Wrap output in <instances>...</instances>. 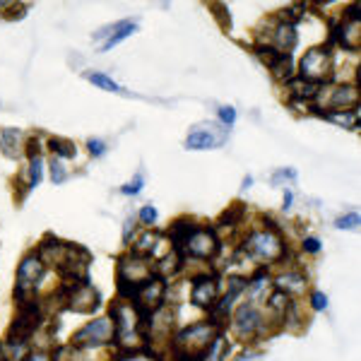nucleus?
<instances>
[{"instance_id":"nucleus-18","label":"nucleus","mask_w":361,"mask_h":361,"mask_svg":"<svg viewBox=\"0 0 361 361\" xmlns=\"http://www.w3.org/2000/svg\"><path fill=\"white\" fill-rule=\"evenodd\" d=\"M161 238H164V234H161V231H154V229L142 231V234H140V236L135 238V243L130 246V253L142 255V258H149V260H152V258H154V253H157V246H159Z\"/></svg>"},{"instance_id":"nucleus-24","label":"nucleus","mask_w":361,"mask_h":361,"mask_svg":"<svg viewBox=\"0 0 361 361\" xmlns=\"http://www.w3.org/2000/svg\"><path fill=\"white\" fill-rule=\"evenodd\" d=\"M27 173H29V190H34L39 183H42V178H44V161H42V157H34V159H29V169H27Z\"/></svg>"},{"instance_id":"nucleus-36","label":"nucleus","mask_w":361,"mask_h":361,"mask_svg":"<svg viewBox=\"0 0 361 361\" xmlns=\"http://www.w3.org/2000/svg\"><path fill=\"white\" fill-rule=\"evenodd\" d=\"M292 205H294V193L289 188H284V200H282V209L284 212H289L292 209Z\"/></svg>"},{"instance_id":"nucleus-14","label":"nucleus","mask_w":361,"mask_h":361,"mask_svg":"<svg viewBox=\"0 0 361 361\" xmlns=\"http://www.w3.org/2000/svg\"><path fill=\"white\" fill-rule=\"evenodd\" d=\"M330 111H347V109H359V90L354 85H337L330 90L328 99Z\"/></svg>"},{"instance_id":"nucleus-38","label":"nucleus","mask_w":361,"mask_h":361,"mask_svg":"<svg viewBox=\"0 0 361 361\" xmlns=\"http://www.w3.org/2000/svg\"><path fill=\"white\" fill-rule=\"evenodd\" d=\"M260 357H263L260 352H250V349H246L243 354H238L236 361H253V359H260Z\"/></svg>"},{"instance_id":"nucleus-25","label":"nucleus","mask_w":361,"mask_h":361,"mask_svg":"<svg viewBox=\"0 0 361 361\" xmlns=\"http://www.w3.org/2000/svg\"><path fill=\"white\" fill-rule=\"evenodd\" d=\"M49 169H51V180H54L56 185L68 178V169H66V164H63V159H58V157H51Z\"/></svg>"},{"instance_id":"nucleus-33","label":"nucleus","mask_w":361,"mask_h":361,"mask_svg":"<svg viewBox=\"0 0 361 361\" xmlns=\"http://www.w3.org/2000/svg\"><path fill=\"white\" fill-rule=\"evenodd\" d=\"M301 248H304V253H308V255H318L320 253V238L306 236L304 241H301Z\"/></svg>"},{"instance_id":"nucleus-17","label":"nucleus","mask_w":361,"mask_h":361,"mask_svg":"<svg viewBox=\"0 0 361 361\" xmlns=\"http://www.w3.org/2000/svg\"><path fill=\"white\" fill-rule=\"evenodd\" d=\"M308 109H311V114L330 121V123L347 128V130H357L359 128V109H347V111H325V109H320V106H308Z\"/></svg>"},{"instance_id":"nucleus-3","label":"nucleus","mask_w":361,"mask_h":361,"mask_svg":"<svg viewBox=\"0 0 361 361\" xmlns=\"http://www.w3.org/2000/svg\"><path fill=\"white\" fill-rule=\"evenodd\" d=\"M296 78L306 82L325 87L333 80V46L323 44L316 49H308L299 63V75Z\"/></svg>"},{"instance_id":"nucleus-9","label":"nucleus","mask_w":361,"mask_h":361,"mask_svg":"<svg viewBox=\"0 0 361 361\" xmlns=\"http://www.w3.org/2000/svg\"><path fill=\"white\" fill-rule=\"evenodd\" d=\"M217 292H219V272H200V275L193 277V289H190V301H193V306L202 308V311H207V308L214 306V301H217Z\"/></svg>"},{"instance_id":"nucleus-11","label":"nucleus","mask_w":361,"mask_h":361,"mask_svg":"<svg viewBox=\"0 0 361 361\" xmlns=\"http://www.w3.org/2000/svg\"><path fill=\"white\" fill-rule=\"evenodd\" d=\"M135 32H137V22L135 20H121V22H116V25H109V27L94 32V42H97V39L106 37V42L102 44V51H111L118 44H123L128 37H133Z\"/></svg>"},{"instance_id":"nucleus-26","label":"nucleus","mask_w":361,"mask_h":361,"mask_svg":"<svg viewBox=\"0 0 361 361\" xmlns=\"http://www.w3.org/2000/svg\"><path fill=\"white\" fill-rule=\"evenodd\" d=\"M361 222V217H359V212H347V214H342V217H337L335 219V226L337 229H357Z\"/></svg>"},{"instance_id":"nucleus-28","label":"nucleus","mask_w":361,"mask_h":361,"mask_svg":"<svg viewBox=\"0 0 361 361\" xmlns=\"http://www.w3.org/2000/svg\"><path fill=\"white\" fill-rule=\"evenodd\" d=\"M142 185H145V176H142V173H137L133 180H128L126 185H121V193H123V195H137L140 190H142Z\"/></svg>"},{"instance_id":"nucleus-29","label":"nucleus","mask_w":361,"mask_h":361,"mask_svg":"<svg viewBox=\"0 0 361 361\" xmlns=\"http://www.w3.org/2000/svg\"><path fill=\"white\" fill-rule=\"evenodd\" d=\"M217 118L222 121V126H224V128H231V126L236 123V109H234V106H219Z\"/></svg>"},{"instance_id":"nucleus-4","label":"nucleus","mask_w":361,"mask_h":361,"mask_svg":"<svg viewBox=\"0 0 361 361\" xmlns=\"http://www.w3.org/2000/svg\"><path fill=\"white\" fill-rule=\"evenodd\" d=\"M46 272L44 260L37 255V250L27 253L25 258L20 260V267H17V282H15V301L22 304V301L37 299L39 292V282H42Z\"/></svg>"},{"instance_id":"nucleus-37","label":"nucleus","mask_w":361,"mask_h":361,"mask_svg":"<svg viewBox=\"0 0 361 361\" xmlns=\"http://www.w3.org/2000/svg\"><path fill=\"white\" fill-rule=\"evenodd\" d=\"M22 361H51V359H49V354H46V352H29Z\"/></svg>"},{"instance_id":"nucleus-32","label":"nucleus","mask_w":361,"mask_h":361,"mask_svg":"<svg viewBox=\"0 0 361 361\" xmlns=\"http://www.w3.org/2000/svg\"><path fill=\"white\" fill-rule=\"evenodd\" d=\"M157 217H159V214H157V209L152 207V205H145L142 209H140V214H137V219H140V222H142V224H154L157 222Z\"/></svg>"},{"instance_id":"nucleus-1","label":"nucleus","mask_w":361,"mask_h":361,"mask_svg":"<svg viewBox=\"0 0 361 361\" xmlns=\"http://www.w3.org/2000/svg\"><path fill=\"white\" fill-rule=\"evenodd\" d=\"M267 229H253L250 234L243 238V255L246 258L263 260V263H282L287 260V243L279 231V224L272 217H263Z\"/></svg>"},{"instance_id":"nucleus-34","label":"nucleus","mask_w":361,"mask_h":361,"mask_svg":"<svg viewBox=\"0 0 361 361\" xmlns=\"http://www.w3.org/2000/svg\"><path fill=\"white\" fill-rule=\"evenodd\" d=\"M133 231H135V219L128 217L126 224H123V243L128 246V243H133Z\"/></svg>"},{"instance_id":"nucleus-23","label":"nucleus","mask_w":361,"mask_h":361,"mask_svg":"<svg viewBox=\"0 0 361 361\" xmlns=\"http://www.w3.org/2000/svg\"><path fill=\"white\" fill-rule=\"evenodd\" d=\"M229 354V342H226L224 335H217L209 345L207 354H205V361H224V357Z\"/></svg>"},{"instance_id":"nucleus-39","label":"nucleus","mask_w":361,"mask_h":361,"mask_svg":"<svg viewBox=\"0 0 361 361\" xmlns=\"http://www.w3.org/2000/svg\"><path fill=\"white\" fill-rule=\"evenodd\" d=\"M250 185H253V178H250V176H243V180H241V188H243V190H248Z\"/></svg>"},{"instance_id":"nucleus-35","label":"nucleus","mask_w":361,"mask_h":361,"mask_svg":"<svg viewBox=\"0 0 361 361\" xmlns=\"http://www.w3.org/2000/svg\"><path fill=\"white\" fill-rule=\"evenodd\" d=\"M342 20H359L361 22V5L359 3H352L349 8L345 10V17Z\"/></svg>"},{"instance_id":"nucleus-19","label":"nucleus","mask_w":361,"mask_h":361,"mask_svg":"<svg viewBox=\"0 0 361 361\" xmlns=\"http://www.w3.org/2000/svg\"><path fill=\"white\" fill-rule=\"evenodd\" d=\"M85 80L87 82H92V85H97L99 90H104V92H114V94H128V90L123 85H118L116 80L109 78L106 73H97V70H87L85 73Z\"/></svg>"},{"instance_id":"nucleus-7","label":"nucleus","mask_w":361,"mask_h":361,"mask_svg":"<svg viewBox=\"0 0 361 361\" xmlns=\"http://www.w3.org/2000/svg\"><path fill=\"white\" fill-rule=\"evenodd\" d=\"M219 236L217 231L212 229V226H202V224H195L193 234L188 236V241H185L183 246V258H193V260H202V263H207V260H214L219 255Z\"/></svg>"},{"instance_id":"nucleus-21","label":"nucleus","mask_w":361,"mask_h":361,"mask_svg":"<svg viewBox=\"0 0 361 361\" xmlns=\"http://www.w3.org/2000/svg\"><path fill=\"white\" fill-rule=\"evenodd\" d=\"M49 149L54 152V157H58V159H73V157L78 154V147L66 137H51Z\"/></svg>"},{"instance_id":"nucleus-15","label":"nucleus","mask_w":361,"mask_h":361,"mask_svg":"<svg viewBox=\"0 0 361 361\" xmlns=\"http://www.w3.org/2000/svg\"><path fill=\"white\" fill-rule=\"evenodd\" d=\"M272 284H275V292H282V294H287L289 299H294V296L304 294L308 289V277L299 270H289V272L277 275Z\"/></svg>"},{"instance_id":"nucleus-31","label":"nucleus","mask_w":361,"mask_h":361,"mask_svg":"<svg viewBox=\"0 0 361 361\" xmlns=\"http://www.w3.org/2000/svg\"><path fill=\"white\" fill-rule=\"evenodd\" d=\"M308 304H311L313 311H325V308H328V296L316 289V292H311V299H308Z\"/></svg>"},{"instance_id":"nucleus-30","label":"nucleus","mask_w":361,"mask_h":361,"mask_svg":"<svg viewBox=\"0 0 361 361\" xmlns=\"http://www.w3.org/2000/svg\"><path fill=\"white\" fill-rule=\"evenodd\" d=\"M87 149H90L92 157H104L106 154V142L99 140V137H90L87 140Z\"/></svg>"},{"instance_id":"nucleus-27","label":"nucleus","mask_w":361,"mask_h":361,"mask_svg":"<svg viewBox=\"0 0 361 361\" xmlns=\"http://www.w3.org/2000/svg\"><path fill=\"white\" fill-rule=\"evenodd\" d=\"M284 180H287V183H294V180H296V171H294V169H279V171H275L270 176L272 185H282Z\"/></svg>"},{"instance_id":"nucleus-16","label":"nucleus","mask_w":361,"mask_h":361,"mask_svg":"<svg viewBox=\"0 0 361 361\" xmlns=\"http://www.w3.org/2000/svg\"><path fill=\"white\" fill-rule=\"evenodd\" d=\"M25 142L27 137L17 128H3L0 130V152L8 157V159H20L25 154Z\"/></svg>"},{"instance_id":"nucleus-12","label":"nucleus","mask_w":361,"mask_h":361,"mask_svg":"<svg viewBox=\"0 0 361 361\" xmlns=\"http://www.w3.org/2000/svg\"><path fill=\"white\" fill-rule=\"evenodd\" d=\"M296 42H299L296 25H292V22H284V20H277L275 27H272V32H270V39H267L265 44H270L272 49L279 51V54H289V56H292Z\"/></svg>"},{"instance_id":"nucleus-20","label":"nucleus","mask_w":361,"mask_h":361,"mask_svg":"<svg viewBox=\"0 0 361 361\" xmlns=\"http://www.w3.org/2000/svg\"><path fill=\"white\" fill-rule=\"evenodd\" d=\"M109 361H159V357L152 352L149 345H142L137 349H121V352Z\"/></svg>"},{"instance_id":"nucleus-6","label":"nucleus","mask_w":361,"mask_h":361,"mask_svg":"<svg viewBox=\"0 0 361 361\" xmlns=\"http://www.w3.org/2000/svg\"><path fill=\"white\" fill-rule=\"evenodd\" d=\"M116 345V328L111 323V318H97L90 320L82 330L73 335L70 347L73 349H97V347H106Z\"/></svg>"},{"instance_id":"nucleus-13","label":"nucleus","mask_w":361,"mask_h":361,"mask_svg":"<svg viewBox=\"0 0 361 361\" xmlns=\"http://www.w3.org/2000/svg\"><path fill=\"white\" fill-rule=\"evenodd\" d=\"M246 287H248V277H243V275H231L229 277V287H226V294L219 299V304H214L212 306V311H214V316L217 318H231V306H234V301L241 296V292H246Z\"/></svg>"},{"instance_id":"nucleus-22","label":"nucleus","mask_w":361,"mask_h":361,"mask_svg":"<svg viewBox=\"0 0 361 361\" xmlns=\"http://www.w3.org/2000/svg\"><path fill=\"white\" fill-rule=\"evenodd\" d=\"M246 217V205L243 202H234L231 207H226V212L219 217V226H238V222Z\"/></svg>"},{"instance_id":"nucleus-8","label":"nucleus","mask_w":361,"mask_h":361,"mask_svg":"<svg viewBox=\"0 0 361 361\" xmlns=\"http://www.w3.org/2000/svg\"><path fill=\"white\" fill-rule=\"evenodd\" d=\"M265 323H267L265 316L258 311V306L255 304L238 306V311L234 313V320H231V325H234V335L243 342L255 340V337L265 330Z\"/></svg>"},{"instance_id":"nucleus-5","label":"nucleus","mask_w":361,"mask_h":361,"mask_svg":"<svg viewBox=\"0 0 361 361\" xmlns=\"http://www.w3.org/2000/svg\"><path fill=\"white\" fill-rule=\"evenodd\" d=\"M58 299L66 304L68 311L75 313H94L99 304H102V294H99L97 287H92L90 282H80V284H68L63 282L61 289H58Z\"/></svg>"},{"instance_id":"nucleus-10","label":"nucleus","mask_w":361,"mask_h":361,"mask_svg":"<svg viewBox=\"0 0 361 361\" xmlns=\"http://www.w3.org/2000/svg\"><path fill=\"white\" fill-rule=\"evenodd\" d=\"M226 135L229 130H222V128H212V130H202V128H193L185 137L183 147L190 149V152H205V149H214L222 147L226 142Z\"/></svg>"},{"instance_id":"nucleus-2","label":"nucleus","mask_w":361,"mask_h":361,"mask_svg":"<svg viewBox=\"0 0 361 361\" xmlns=\"http://www.w3.org/2000/svg\"><path fill=\"white\" fill-rule=\"evenodd\" d=\"M157 275L154 263L142 255L128 253L121 255L118 265H116V289H118V299L133 301L140 294V289L145 287V282H149Z\"/></svg>"}]
</instances>
